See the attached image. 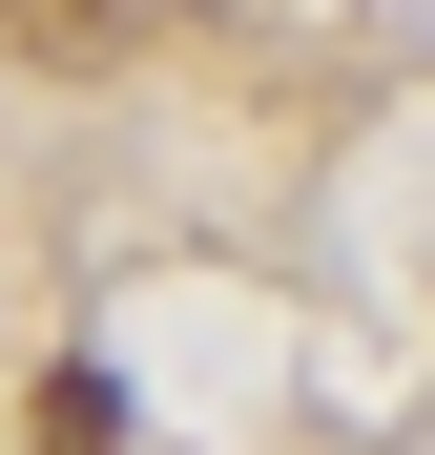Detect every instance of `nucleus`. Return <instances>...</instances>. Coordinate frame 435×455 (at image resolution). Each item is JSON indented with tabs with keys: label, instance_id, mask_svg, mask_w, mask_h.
<instances>
[{
	"label": "nucleus",
	"instance_id": "obj_1",
	"mask_svg": "<svg viewBox=\"0 0 435 455\" xmlns=\"http://www.w3.org/2000/svg\"><path fill=\"white\" fill-rule=\"evenodd\" d=\"M42 455H125V414H104V372H62V394H42Z\"/></svg>",
	"mask_w": 435,
	"mask_h": 455
}]
</instances>
